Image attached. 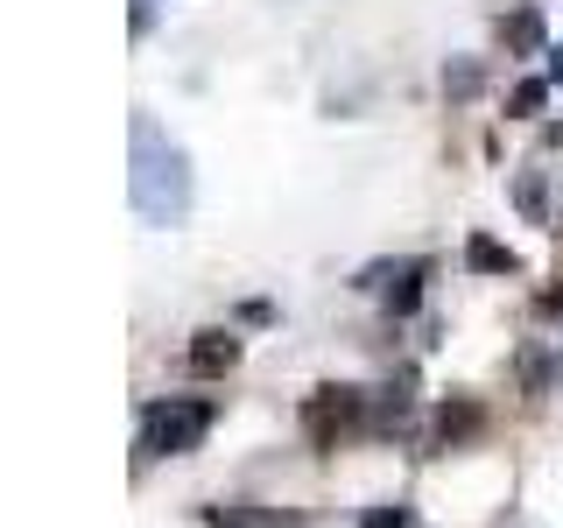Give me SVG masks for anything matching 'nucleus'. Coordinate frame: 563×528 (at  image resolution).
<instances>
[{
	"mask_svg": "<svg viewBox=\"0 0 563 528\" xmlns=\"http://www.w3.org/2000/svg\"><path fill=\"white\" fill-rule=\"evenodd\" d=\"M465 268H479V275H515V268H521V254H515V246H500V240H486V233H472Z\"/></svg>",
	"mask_w": 563,
	"mask_h": 528,
	"instance_id": "nucleus-7",
	"label": "nucleus"
},
{
	"mask_svg": "<svg viewBox=\"0 0 563 528\" xmlns=\"http://www.w3.org/2000/svg\"><path fill=\"white\" fill-rule=\"evenodd\" d=\"M472 430H479V409H444L437 416V437H444V444L451 437H472Z\"/></svg>",
	"mask_w": 563,
	"mask_h": 528,
	"instance_id": "nucleus-10",
	"label": "nucleus"
},
{
	"mask_svg": "<svg viewBox=\"0 0 563 528\" xmlns=\"http://www.w3.org/2000/svg\"><path fill=\"white\" fill-rule=\"evenodd\" d=\"M521 211H528V219H542V184H536V176H521Z\"/></svg>",
	"mask_w": 563,
	"mask_h": 528,
	"instance_id": "nucleus-13",
	"label": "nucleus"
},
{
	"mask_svg": "<svg viewBox=\"0 0 563 528\" xmlns=\"http://www.w3.org/2000/svg\"><path fill=\"white\" fill-rule=\"evenodd\" d=\"M550 85H563V50H550Z\"/></svg>",
	"mask_w": 563,
	"mask_h": 528,
	"instance_id": "nucleus-15",
	"label": "nucleus"
},
{
	"mask_svg": "<svg viewBox=\"0 0 563 528\" xmlns=\"http://www.w3.org/2000/svg\"><path fill=\"white\" fill-rule=\"evenodd\" d=\"M542 99H550V78H521L515 92H507V106H515V120H528V113H542Z\"/></svg>",
	"mask_w": 563,
	"mask_h": 528,
	"instance_id": "nucleus-9",
	"label": "nucleus"
},
{
	"mask_svg": "<svg viewBox=\"0 0 563 528\" xmlns=\"http://www.w3.org/2000/svg\"><path fill=\"white\" fill-rule=\"evenodd\" d=\"M444 85H451V92H457V99H472V92H479V64H457V70H451V78H444Z\"/></svg>",
	"mask_w": 563,
	"mask_h": 528,
	"instance_id": "nucleus-12",
	"label": "nucleus"
},
{
	"mask_svg": "<svg viewBox=\"0 0 563 528\" xmlns=\"http://www.w3.org/2000/svg\"><path fill=\"white\" fill-rule=\"evenodd\" d=\"M205 528H303V521H296V515H282V507L219 501V507H205Z\"/></svg>",
	"mask_w": 563,
	"mask_h": 528,
	"instance_id": "nucleus-5",
	"label": "nucleus"
},
{
	"mask_svg": "<svg viewBox=\"0 0 563 528\" xmlns=\"http://www.w3.org/2000/svg\"><path fill=\"white\" fill-rule=\"evenodd\" d=\"M240 366V331H198V339H190V374H233Z\"/></svg>",
	"mask_w": 563,
	"mask_h": 528,
	"instance_id": "nucleus-6",
	"label": "nucleus"
},
{
	"mask_svg": "<svg viewBox=\"0 0 563 528\" xmlns=\"http://www.w3.org/2000/svg\"><path fill=\"white\" fill-rule=\"evenodd\" d=\"M422 275H430V261H395V268H366V275H360V289H380V296H387V310L409 317V310L422 304Z\"/></svg>",
	"mask_w": 563,
	"mask_h": 528,
	"instance_id": "nucleus-4",
	"label": "nucleus"
},
{
	"mask_svg": "<svg viewBox=\"0 0 563 528\" xmlns=\"http://www.w3.org/2000/svg\"><path fill=\"white\" fill-rule=\"evenodd\" d=\"M360 528H416V521H409V507H366Z\"/></svg>",
	"mask_w": 563,
	"mask_h": 528,
	"instance_id": "nucleus-11",
	"label": "nucleus"
},
{
	"mask_svg": "<svg viewBox=\"0 0 563 528\" xmlns=\"http://www.w3.org/2000/svg\"><path fill=\"white\" fill-rule=\"evenodd\" d=\"M542 310H563V296H542ZM556 374H563V339H556Z\"/></svg>",
	"mask_w": 563,
	"mask_h": 528,
	"instance_id": "nucleus-14",
	"label": "nucleus"
},
{
	"mask_svg": "<svg viewBox=\"0 0 563 528\" xmlns=\"http://www.w3.org/2000/svg\"><path fill=\"white\" fill-rule=\"evenodd\" d=\"M211 422H219L211 402H148V409H141V458H184V451H198Z\"/></svg>",
	"mask_w": 563,
	"mask_h": 528,
	"instance_id": "nucleus-2",
	"label": "nucleus"
},
{
	"mask_svg": "<svg viewBox=\"0 0 563 528\" xmlns=\"http://www.w3.org/2000/svg\"><path fill=\"white\" fill-rule=\"evenodd\" d=\"M500 35H507V50H515V57H528V50H542V14H536V8L507 14V22H500Z\"/></svg>",
	"mask_w": 563,
	"mask_h": 528,
	"instance_id": "nucleus-8",
	"label": "nucleus"
},
{
	"mask_svg": "<svg viewBox=\"0 0 563 528\" xmlns=\"http://www.w3.org/2000/svg\"><path fill=\"white\" fill-rule=\"evenodd\" d=\"M128 190H134V211L148 226H184V211H190V163H184V148H176L148 113H134V176H128Z\"/></svg>",
	"mask_w": 563,
	"mask_h": 528,
	"instance_id": "nucleus-1",
	"label": "nucleus"
},
{
	"mask_svg": "<svg viewBox=\"0 0 563 528\" xmlns=\"http://www.w3.org/2000/svg\"><path fill=\"white\" fill-rule=\"evenodd\" d=\"M366 422V387H317L303 402V437L317 451H331L345 430H360Z\"/></svg>",
	"mask_w": 563,
	"mask_h": 528,
	"instance_id": "nucleus-3",
	"label": "nucleus"
}]
</instances>
